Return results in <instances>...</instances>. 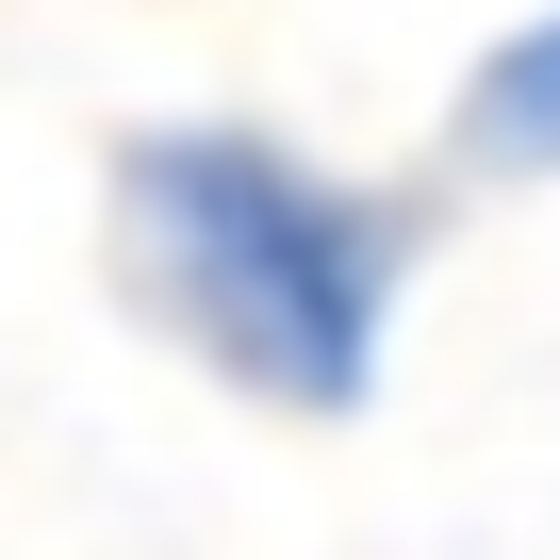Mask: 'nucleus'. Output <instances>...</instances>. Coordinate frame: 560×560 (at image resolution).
<instances>
[{
  "label": "nucleus",
  "mask_w": 560,
  "mask_h": 560,
  "mask_svg": "<svg viewBox=\"0 0 560 560\" xmlns=\"http://www.w3.org/2000/svg\"><path fill=\"white\" fill-rule=\"evenodd\" d=\"M116 198H132V280L214 380H247L280 412H347L380 380V314H396L380 198H347L280 132H149L116 165Z\"/></svg>",
  "instance_id": "nucleus-1"
},
{
  "label": "nucleus",
  "mask_w": 560,
  "mask_h": 560,
  "mask_svg": "<svg viewBox=\"0 0 560 560\" xmlns=\"http://www.w3.org/2000/svg\"><path fill=\"white\" fill-rule=\"evenodd\" d=\"M462 149H478V165H511V182H544V165H560V0H544L511 50H478V83H462Z\"/></svg>",
  "instance_id": "nucleus-2"
}]
</instances>
